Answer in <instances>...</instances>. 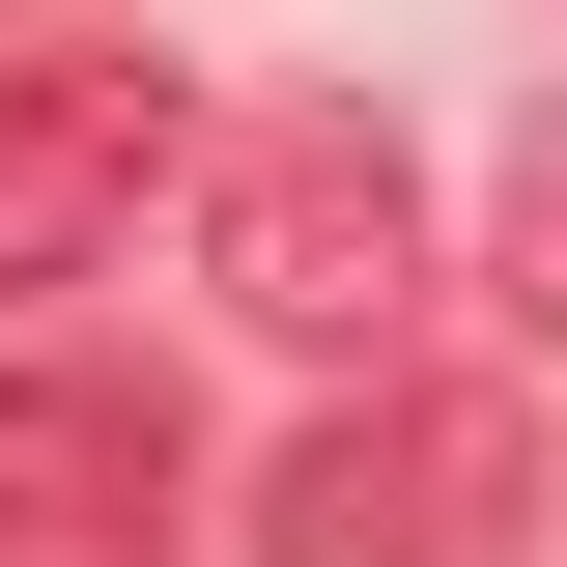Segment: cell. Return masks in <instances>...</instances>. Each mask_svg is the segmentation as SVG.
Segmentation results:
<instances>
[{
	"mask_svg": "<svg viewBox=\"0 0 567 567\" xmlns=\"http://www.w3.org/2000/svg\"><path fill=\"white\" fill-rule=\"evenodd\" d=\"M199 284L256 312V341H312V369H398V312H425V142L369 114V85L227 114L199 142Z\"/></svg>",
	"mask_w": 567,
	"mask_h": 567,
	"instance_id": "cell-1",
	"label": "cell"
},
{
	"mask_svg": "<svg viewBox=\"0 0 567 567\" xmlns=\"http://www.w3.org/2000/svg\"><path fill=\"white\" fill-rule=\"evenodd\" d=\"M539 539V425L483 369H369L256 454V567H511Z\"/></svg>",
	"mask_w": 567,
	"mask_h": 567,
	"instance_id": "cell-2",
	"label": "cell"
},
{
	"mask_svg": "<svg viewBox=\"0 0 567 567\" xmlns=\"http://www.w3.org/2000/svg\"><path fill=\"white\" fill-rule=\"evenodd\" d=\"M171 171H199V85L114 58V29H29V58H0V312H29V284H85Z\"/></svg>",
	"mask_w": 567,
	"mask_h": 567,
	"instance_id": "cell-3",
	"label": "cell"
},
{
	"mask_svg": "<svg viewBox=\"0 0 567 567\" xmlns=\"http://www.w3.org/2000/svg\"><path fill=\"white\" fill-rule=\"evenodd\" d=\"M199 511V425L114 341H0V567H171Z\"/></svg>",
	"mask_w": 567,
	"mask_h": 567,
	"instance_id": "cell-4",
	"label": "cell"
},
{
	"mask_svg": "<svg viewBox=\"0 0 567 567\" xmlns=\"http://www.w3.org/2000/svg\"><path fill=\"white\" fill-rule=\"evenodd\" d=\"M483 284L567 341V114H511V171H483Z\"/></svg>",
	"mask_w": 567,
	"mask_h": 567,
	"instance_id": "cell-5",
	"label": "cell"
}]
</instances>
